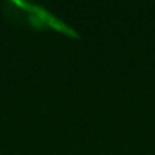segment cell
Instances as JSON below:
<instances>
[{"label":"cell","instance_id":"1","mask_svg":"<svg viewBox=\"0 0 155 155\" xmlns=\"http://www.w3.org/2000/svg\"><path fill=\"white\" fill-rule=\"evenodd\" d=\"M0 7H2L5 18L14 25L28 27L37 32L55 30L75 40L82 37L77 28L72 27L68 22H65L58 15H55L45 5L35 4V2H24V0H7Z\"/></svg>","mask_w":155,"mask_h":155}]
</instances>
